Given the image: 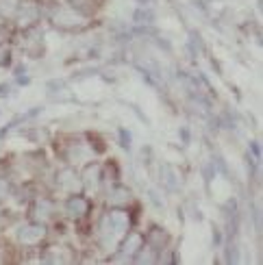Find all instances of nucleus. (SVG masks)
<instances>
[{
    "mask_svg": "<svg viewBox=\"0 0 263 265\" xmlns=\"http://www.w3.org/2000/svg\"><path fill=\"white\" fill-rule=\"evenodd\" d=\"M44 237H46V226L39 224V222H31L20 231V242L26 246H37Z\"/></svg>",
    "mask_w": 263,
    "mask_h": 265,
    "instance_id": "obj_1",
    "label": "nucleus"
},
{
    "mask_svg": "<svg viewBox=\"0 0 263 265\" xmlns=\"http://www.w3.org/2000/svg\"><path fill=\"white\" fill-rule=\"evenodd\" d=\"M107 224L111 226V231L116 235H124L131 226V218L127 211H113V213L107 215Z\"/></svg>",
    "mask_w": 263,
    "mask_h": 265,
    "instance_id": "obj_2",
    "label": "nucleus"
},
{
    "mask_svg": "<svg viewBox=\"0 0 263 265\" xmlns=\"http://www.w3.org/2000/svg\"><path fill=\"white\" fill-rule=\"evenodd\" d=\"M65 209H68V213L72 218H83V215L89 213L92 202L83 196H72V198H68V202H65Z\"/></svg>",
    "mask_w": 263,
    "mask_h": 265,
    "instance_id": "obj_3",
    "label": "nucleus"
},
{
    "mask_svg": "<svg viewBox=\"0 0 263 265\" xmlns=\"http://www.w3.org/2000/svg\"><path fill=\"white\" fill-rule=\"evenodd\" d=\"M83 185H85L87 189H96L98 187V183H100V167L98 165H87L85 167V172H83Z\"/></svg>",
    "mask_w": 263,
    "mask_h": 265,
    "instance_id": "obj_4",
    "label": "nucleus"
},
{
    "mask_svg": "<svg viewBox=\"0 0 263 265\" xmlns=\"http://www.w3.org/2000/svg\"><path fill=\"white\" fill-rule=\"evenodd\" d=\"M143 242H146L148 248H152V250H161V248L165 246L167 237L163 235V231H161V228H152V231L148 233V237L143 239Z\"/></svg>",
    "mask_w": 263,
    "mask_h": 265,
    "instance_id": "obj_5",
    "label": "nucleus"
},
{
    "mask_svg": "<svg viewBox=\"0 0 263 265\" xmlns=\"http://www.w3.org/2000/svg\"><path fill=\"white\" fill-rule=\"evenodd\" d=\"M143 246V237L141 235H129L127 242L122 244V252L124 255H135V252H139Z\"/></svg>",
    "mask_w": 263,
    "mask_h": 265,
    "instance_id": "obj_6",
    "label": "nucleus"
},
{
    "mask_svg": "<svg viewBox=\"0 0 263 265\" xmlns=\"http://www.w3.org/2000/svg\"><path fill=\"white\" fill-rule=\"evenodd\" d=\"M131 200V191L127 187H113L111 189V194H109V202L111 204H127Z\"/></svg>",
    "mask_w": 263,
    "mask_h": 265,
    "instance_id": "obj_7",
    "label": "nucleus"
},
{
    "mask_svg": "<svg viewBox=\"0 0 263 265\" xmlns=\"http://www.w3.org/2000/svg\"><path fill=\"white\" fill-rule=\"evenodd\" d=\"M135 22L137 24H152L154 22V13L150 9H137L135 11Z\"/></svg>",
    "mask_w": 263,
    "mask_h": 265,
    "instance_id": "obj_8",
    "label": "nucleus"
},
{
    "mask_svg": "<svg viewBox=\"0 0 263 265\" xmlns=\"http://www.w3.org/2000/svg\"><path fill=\"white\" fill-rule=\"evenodd\" d=\"M120 143H122V148H131V132L127 129H120Z\"/></svg>",
    "mask_w": 263,
    "mask_h": 265,
    "instance_id": "obj_9",
    "label": "nucleus"
},
{
    "mask_svg": "<svg viewBox=\"0 0 263 265\" xmlns=\"http://www.w3.org/2000/svg\"><path fill=\"white\" fill-rule=\"evenodd\" d=\"M213 244H215V246L222 244V235H220V231H213Z\"/></svg>",
    "mask_w": 263,
    "mask_h": 265,
    "instance_id": "obj_10",
    "label": "nucleus"
},
{
    "mask_svg": "<svg viewBox=\"0 0 263 265\" xmlns=\"http://www.w3.org/2000/svg\"><path fill=\"white\" fill-rule=\"evenodd\" d=\"M250 150H253V152H255L257 156H261V148H259V143H257V141L250 143Z\"/></svg>",
    "mask_w": 263,
    "mask_h": 265,
    "instance_id": "obj_11",
    "label": "nucleus"
},
{
    "mask_svg": "<svg viewBox=\"0 0 263 265\" xmlns=\"http://www.w3.org/2000/svg\"><path fill=\"white\" fill-rule=\"evenodd\" d=\"M7 94H9V85L2 83V85H0V96H7Z\"/></svg>",
    "mask_w": 263,
    "mask_h": 265,
    "instance_id": "obj_12",
    "label": "nucleus"
},
{
    "mask_svg": "<svg viewBox=\"0 0 263 265\" xmlns=\"http://www.w3.org/2000/svg\"><path fill=\"white\" fill-rule=\"evenodd\" d=\"M181 137H183V141H185V143L189 141V132H187V129H181Z\"/></svg>",
    "mask_w": 263,
    "mask_h": 265,
    "instance_id": "obj_13",
    "label": "nucleus"
},
{
    "mask_svg": "<svg viewBox=\"0 0 263 265\" xmlns=\"http://www.w3.org/2000/svg\"><path fill=\"white\" fill-rule=\"evenodd\" d=\"M28 81H31L28 76H20V78H17V83H20V85H28Z\"/></svg>",
    "mask_w": 263,
    "mask_h": 265,
    "instance_id": "obj_14",
    "label": "nucleus"
},
{
    "mask_svg": "<svg viewBox=\"0 0 263 265\" xmlns=\"http://www.w3.org/2000/svg\"><path fill=\"white\" fill-rule=\"evenodd\" d=\"M74 2H79V4H81V2H83V0H74Z\"/></svg>",
    "mask_w": 263,
    "mask_h": 265,
    "instance_id": "obj_15",
    "label": "nucleus"
},
{
    "mask_svg": "<svg viewBox=\"0 0 263 265\" xmlns=\"http://www.w3.org/2000/svg\"><path fill=\"white\" fill-rule=\"evenodd\" d=\"M139 2H148V0H139Z\"/></svg>",
    "mask_w": 263,
    "mask_h": 265,
    "instance_id": "obj_16",
    "label": "nucleus"
}]
</instances>
